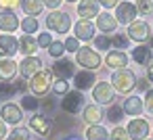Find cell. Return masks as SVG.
<instances>
[{"label": "cell", "instance_id": "6da1fadb", "mask_svg": "<svg viewBox=\"0 0 153 140\" xmlns=\"http://www.w3.org/2000/svg\"><path fill=\"white\" fill-rule=\"evenodd\" d=\"M53 84H55V73H53V69H40L38 73H34L32 77H30V90H32V94L34 96H46L51 90H53Z\"/></svg>", "mask_w": 153, "mask_h": 140}, {"label": "cell", "instance_id": "7a4b0ae2", "mask_svg": "<svg viewBox=\"0 0 153 140\" xmlns=\"http://www.w3.org/2000/svg\"><path fill=\"white\" fill-rule=\"evenodd\" d=\"M136 75H134V71H130V69H115L113 73H111V86H113V90L115 92H120V94H130L134 88H136Z\"/></svg>", "mask_w": 153, "mask_h": 140}, {"label": "cell", "instance_id": "3957f363", "mask_svg": "<svg viewBox=\"0 0 153 140\" xmlns=\"http://www.w3.org/2000/svg\"><path fill=\"white\" fill-rule=\"evenodd\" d=\"M74 25H71V17L67 15V13H63V11H51L48 15H46V29L48 32H53V34H69V29H71Z\"/></svg>", "mask_w": 153, "mask_h": 140}, {"label": "cell", "instance_id": "277c9868", "mask_svg": "<svg viewBox=\"0 0 153 140\" xmlns=\"http://www.w3.org/2000/svg\"><path fill=\"white\" fill-rule=\"evenodd\" d=\"M76 63L80 67L88 69V71H97V69H101L103 59H101V55H99L97 48H92V46H80V50L76 52Z\"/></svg>", "mask_w": 153, "mask_h": 140}, {"label": "cell", "instance_id": "5b68a950", "mask_svg": "<svg viewBox=\"0 0 153 140\" xmlns=\"http://www.w3.org/2000/svg\"><path fill=\"white\" fill-rule=\"evenodd\" d=\"M113 96H115V90H113L111 82L101 80L92 86V100L97 105H113Z\"/></svg>", "mask_w": 153, "mask_h": 140}, {"label": "cell", "instance_id": "8992f818", "mask_svg": "<svg viewBox=\"0 0 153 140\" xmlns=\"http://www.w3.org/2000/svg\"><path fill=\"white\" fill-rule=\"evenodd\" d=\"M126 36H128L130 40L138 42V44H145L147 40H151V25H149L147 21H143V19H136V21H132V23L128 25Z\"/></svg>", "mask_w": 153, "mask_h": 140}, {"label": "cell", "instance_id": "52a82bcc", "mask_svg": "<svg viewBox=\"0 0 153 140\" xmlns=\"http://www.w3.org/2000/svg\"><path fill=\"white\" fill-rule=\"evenodd\" d=\"M61 109L69 115H78L82 109H84V94L80 90H69L67 94H63V100H61Z\"/></svg>", "mask_w": 153, "mask_h": 140}, {"label": "cell", "instance_id": "ba28073f", "mask_svg": "<svg viewBox=\"0 0 153 140\" xmlns=\"http://www.w3.org/2000/svg\"><path fill=\"white\" fill-rule=\"evenodd\" d=\"M0 119H2L7 125H19L23 121V109L17 102H4L0 107Z\"/></svg>", "mask_w": 153, "mask_h": 140}, {"label": "cell", "instance_id": "9c48e42d", "mask_svg": "<svg viewBox=\"0 0 153 140\" xmlns=\"http://www.w3.org/2000/svg\"><path fill=\"white\" fill-rule=\"evenodd\" d=\"M27 127H30L34 134L42 136V138H48L51 132H53V121H51V117H46V115H42V113H34V115L30 117Z\"/></svg>", "mask_w": 153, "mask_h": 140}, {"label": "cell", "instance_id": "30bf717a", "mask_svg": "<svg viewBox=\"0 0 153 140\" xmlns=\"http://www.w3.org/2000/svg\"><path fill=\"white\" fill-rule=\"evenodd\" d=\"M113 17L117 19V23H122V25H130V23L136 21V17H138L136 4L130 2V0H124V2H120V4L115 7V15H113Z\"/></svg>", "mask_w": 153, "mask_h": 140}, {"label": "cell", "instance_id": "8fae6325", "mask_svg": "<svg viewBox=\"0 0 153 140\" xmlns=\"http://www.w3.org/2000/svg\"><path fill=\"white\" fill-rule=\"evenodd\" d=\"M126 130H128L130 140H145V138L149 136V132H151V125H149L147 119H143V117H134V119L128 121Z\"/></svg>", "mask_w": 153, "mask_h": 140}, {"label": "cell", "instance_id": "7c38bea8", "mask_svg": "<svg viewBox=\"0 0 153 140\" xmlns=\"http://www.w3.org/2000/svg\"><path fill=\"white\" fill-rule=\"evenodd\" d=\"M74 36L80 40V42H90L94 40L97 36V25L90 21V19H78L74 23Z\"/></svg>", "mask_w": 153, "mask_h": 140}, {"label": "cell", "instance_id": "4fadbf2b", "mask_svg": "<svg viewBox=\"0 0 153 140\" xmlns=\"http://www.w3.org/2000/svg\"><path fill=\"white\" fill-rule=\"evenodd\" d=\"M42 69V59L36 57V55H30V57H23V61L19 63V75L21 80H30L34 73H38Z\"/></svg>", "mask_w": 153, "mask_h": 140}, {"label": "cell", "instance_id": "5bb4252c", "mask_svg": "<svg viewBox=\"0 0 153 140\" xmlns=\"http://www.w3.org/2000/svg\"><path fill=\"white\" fill-rule=\"evenodd\" d=\"M19 52V40L13 34H0V59H13Z\"/></svg>", "mask_w": 153, "mask_h": 140}, {"label": "cell", "instance_id": "9a60e30c", "mask_svg": "<svg viewBox=\"0 0 153 140\" xmlns=\"http://www.w3.org/2000/svg\"><path fill=\"white\" fill-rule=\"evenodd\" d=\"M19 75V63L15 59H0V82H13Z\"/></svg>", "mask_w": 153, "mask_h": 140}, {"label": "cell", "instance_id": "2e32d148", "mask_svg": "<svg viewBox=\"0 0 153 140\" xmlns=\"http://www.w3.org/2000/svg\"><path fill=\"white\" fill-rule=\"evenodd\" d=\"M19 25H21V21L15 15V11H2L0 13V32L2 34H13V32L19 29Z\"/></svg>", "mask_w": 153, "mask_h": 140}, {"label": "cell", "instance_id": "e0dca14e", "mask_svg": "<svg viewBox=\"0 0 153 140\" xmlns=\"http://www.w3.org/2000/svg\"><path fill=\"white\" fill-rule=\"evenodd\" d=\"M99 9H101L99 0H80L76 4V11L80 15V19H97Z\"/></svg>", "mask_w": 153, "mask_h": 140}, {"label": "cell", "instance_id": "ac0fdd59", "mask_svg": "<svg viewBox=\"0 0 153 140\" xmlns=\"http://www.w3.org/2000/svg\"><path fill=\"white\" fill-rule=\"evenodd\" d=\"M117 25H120V23H117V19H115L111 13L105 11V13H99V15H97V29H99L101 34H107V36H109V34H115Z\"/></svg>", "mask_w": 153, "mask_h": 140}, {"label": "cell", "instance_id": "d6986e66", "mask_svg": "<svg viewBox=\"0 0 153 140\" xmlns=\"http://www.w3.org/2000/svg\"><path fill=\"white\" fill-rule=\"evenodd\" d=\"M130 57H132V61H134L136 65H140V67H147V65H151L153 50H151V46H147V44H136V46L132 48Z\"/></svg>", "mask_w": 153, "mask_h": 140}, {"label": "cell", "instance_id": "ffe728a7", "mask_svg": "<svg viewBox=\"0 0 153 140\" xmlns=\"http://www.w3.org/2000/svg\"><path fill=\"white\" fill-rule=\"evenodd\" d=\"M53 73H55V75H59V77H63V80L74 77V75H76L74 61H71V59H65V57L55 59V63H53Z\"/></svg>", "mask_w": 153, "mask_h": 140}, {"label": "cell", "instance_id": "44dd1931", "mask_svg": "<svg viewBox=\"0 0 153 140\" xmlns=\"http://www.w3.org/2000/svg\"><path fill=\"white\" fill-rule=\"evenodd\" d=\"M97 84V77H94V71H88V69H82L74 75V86L76 90L84 92V90H90L92 86Z\"/></svg>", "mask_w": 153, "mask_h": 140}, {"label": "cell", "instance_id": "7402d4cb", "mask_svg": "<svg viewBox=\"0 0 153 140\" xmlns=\"http://www.w3.org/2000/svg\"><path fill=\"white\" fill-rule=\"evenodd\" d=\"M105 65L111 69V71H115V69H124L126 65H128V55L124 52V50H109L107 52V57H105Z\"/></svg>", "mask_w": 153, "mask_h": 140}, {"label": "cell", "instance_id": "603a6c76", "mask_svg": "<svg viewBox=\"0 0 153 140\" xmlns=\"http://www.w3.org/2000/svg\"><path fill=\"white\" fill-rule=\"evenodd\" d=\"M122 109H124V113H126V115H130V117H136V115H140V113L145 111V102H143V98H140V96H134V94H130V96L124 100Z\"/></svg>", "mask_w": 153, "mask_h": 140}, {"label": "cell", "instance_id": "cb8c5ba5", "mask_svg": "<svg viewBox=\"0 0 153 140\" xmlns=\"http://www.w3.org/2000/svg\"><path fill=\"white\" fill-rule=\"evenodd\" d=\"M82 119H84L88 125L101 123V119H103V111H101V107H99L97 102H92V105H86V107L82 109Z\"/></svg>", "mask_w": 153, "mask_h": 140}, {"label": "cell", "instance_id": "d4e9b609", "mask_svg": "<svg viewBox=\"0 0 153 140\" xmlns=\"http://www.w3.org/2000/svg\"><path fill=\"white\" fill-rule=\"evenodd\" d=\"M38 48H40V46H38V40H36L32 34H23V36L19 38V52H21L23 57L36 55Z\"/></svg>", "mask_w": 153, "mask_h": 140}, {"label": "cell", "instance_id": "484cf974", "mask_svg": "<svg viewBox=\"0 0 153 140\" xmlns=\"http://www.w3.org/2000/svg\"><path fill=\"white\" fill-rule=\"evenodd\" d=\"M84 138H86V140H109V132H107V127H103L101 123H94V125H86Z\"/></svg>", "mask_w": 153, "mask_h": 140}, {"label": "cell", "instance_id": "4316f807", "mask_svg": "<svg viewBox=\"0 0 153 140\" xmlns=\"http://www.w3.org/2000/svg\"><path fill=\"white\" fill-rule=\"evenodd\" d=\"M21 11L25 13V17H38L44 11V2L42 0H21Z\"/></svg>", "mask_w": 153, "mask_h": 140}, {"label": "cell", "instance_id": "83f0119b", "mask_svg": "<svg viewBox=\"0 0 153 140\" xmlns=\"http://www.w3.org/2000/svg\"><path fill=\"white\" fill-rule=\"evenodd\" d=\"M19 105H21L23 111H27V113H36L38 107H40V100H38V96H34V94H23Z\"/></svg>", "mask_w": 153, "mask_h": 140}, {"label": "cell", "instance_id": "f1b7e54d", "mask_svg": "<svg viewBox=\"0 0 153 140\" xmlns=\"http://www.w3.org/2000/svg\"><path fill=\"white\" fill-rule=\"evenodd\" d=\"M21 32L23 34H38V29H40V21L36 19V17H23V21H21Z\"/></svg>", "mask_w": 153, "mask_h": 140}, {"label": "cell", "instance_id": "f546056e", "mask_svg": "<svg viewBox=\"0 0 153 140\" xmlns=\"http://www.w3.org/2000/svg\"><path fill=\"white\" fill-rule=\"evenodd\" d=\"M126 113H124V109L120 107V105H109V109H107V119L111 121V123H120L122 121V117H124Z\"/></svg>", "mask_w": 153, "mask_h": 140}, {"label": "cell", "instance_id": "4dcf8cb0", "mask_svg": "<svg viewBox=\"0 0 153 140\" xmlns=\"http://www.w3.org/2000/svg\"><path fill=\"white\" fill-rule=\"evenodd\" d=\"M4 140H30V127L15 125L13 132H9V136H7Z\"/></svg>", "mask_w": 153, "mask_h": 140}, {"label": "cell", "instance_id": "1f68e13d", "mask_svg": "<svg viewBox=\"0 0 153 140\" xmlns=\"http://www.w3.org/2000/svg\"><path fill=\"white\" fill-rule=\"evenodd\" d=\"M46 50H48V55H51L53 59H61V57L65 55V44H63V40H55Z\"/></svg>", "mask_w": 153, "mask_h": 140}, {"label": "cell", "instance_id": "d6a6232c", "mask_svg": "<svg viewBox=\"0 0 153 140\" xmlns=\"http://www.w3.org/2000/svg\"><path fill=\"white\" fill-rule=\"evenodd\" d=\"M53 94H57V96H63V94H67L69 92V82L67 80H63V77H57L55 80V84H53V90H51Z\"/></svg>", "mask_w": 153, "mask_h": 140}, {"label": "cell", "instance_id": "836d02e7", "mask_svg": "<svg viewBox=\"0 0 153 140\" xmlns=\"http://www.w3.org/2000/svg\"><path fill=\"white\" fill-rule=\"evenodd\" d=\"M94 48L97 50H109L111 48V38L107 36V34H99V36H94Z\"/></svg>", "mask_w": 153, "mask_h": 140}, {"label": "cell", "instance_id": "e575fe53", "mask_svg": "<svg viewBox=\"0 0 153 140\" xmlns=\"http://www.w3.org/2000/svg\"><path fill=\"white\" fill-rule=\"evenodd\" d=\"M128 44H130V38H128L126 34H115V36L111 38V46H115L117 50H126Z\"/></svg>", "mask_w": 153, "mask_h": 140}, {"label": "cell", "instance_id": "d590c367", "mask_svg": "<svg viewBox=\"0 0 153 140\" xmlns=\"http://www.w3.org/2000/svg\"><path fill=\"white\" fill-rule=\"evenodd\" d=\"M136 11H138V15H143V17L151 15V13H153V0H136Z\"/></svg>", "mask_w": 153, "mask_h": 140}, {"label": "cell", "instance_id": "8d00e7d4", "mask_svg": "<svg viewBox=\"0 0 153 140\" xmlns=\"http://www.w3.org/2000/svg\"><path fill=\"white\" fill-rule=\"evenodd\" d=\"M63 44H65V52L76 55V52L80 50V40H78L76 36H67V38L63 40Z\"/></svg>", "mask_w": 153, "mask_h": 140}, {"label": "cell", "instance_id": "74e56055", "mask_svg": "<svg viewBox=\"0 0 153 140\" xmlns=\"http://www.w3.org/2000/svg\"><path fill=\"white\" fill-rule=\"evenodd\" d=\"M109 140H130L128 130H126V127H122V125H115V127L109 132Z\"/></svg>", "mask_w": 153, "mask_h": 140}, {"label": "cell", "instance_id": "f35d334b", "mask_svg": "<svg viewBox=\"0 0 153 140\" xmlns=\"http://www.w3.org/2000/svg\"><path fill=\"white\" fill-rule=\"evenodd\" d=\"M17 92V86L9 84V82H0V98H11Z\"/></svg>", "mask_w": 153, "mask_h": 140}, {"label": "cell", "instance_id": "ab89813d", "mask_svg": "<svg viewBox=\"0 0 153 140\" xmlns=\"http://www.w3.org/2000/svg\"><path fill=\"white\" fill-rule=\"evenodd\" d=\"M36 40H38V46H40V48H48V46L55 42V38H53L51 32H42V34H38Z\"/></svg>", "mask_w": 153, "mask_h": 140}, {"label": "cell", "instance_id": "60d3db41", "mask_svg": "<svg viewBox=\"0 0 153 140\" xmlns=\"http://www.w3.org/2000/svg\"><path fill=\"white\" fill-rule=\"evenodd\" d=\"M143 102H145V111L153 115V88H149L143 96Z\"/></svg>", "mask_w": 153, "mask_h": 140}, {"label": "cell", "instance_id": "b9f144b4", "mask_svg": "<svg viewBox=\"0 0 153 140\" xmlns=\"http://www.w3.org/2000/svg\"><path fill=\"white\" fill-rule=\"evenodd\" d=\"M21 7V0H0V11H15Z\"/></svg>", "mask_w": 153, "mask_h": 140}, {"label": "cell", "instance_id": "7bdbcfd3", "mask_svg": "<svg viewBox=\"0 0 153 140\" xmlns=\"http://www.w3.org/2000/svg\"><path fill=\"white\" fill-rule=\"evenodd\" d=\"M42 2H44V7H46V9H51V11H57V9L63 4V0H42Z\"/></svg>", "mask_w": 153, "mask_h": 140}, {"label": "cell", "instance_id": "ee69618b", "mask_svg": "<svg viewBox=\"0 0 153 140\" xmlns=\"http://www.w3.org/2000/svg\"><path fill=\"white\" fill-rule=\"evenodd\" d=\"M99 4H101L103 9L109 11V9H115V7L120 4V0H99Z\"/></svg>", "mask_w": 153, "mask_h": 140}, {"label": "cell", "instance_id": "f6af8a7d", "mask_svg": "<svg viewBox=\"0 0 153 140\" xmlns=\"http://www.w3.org/2000/svg\"><path fill=\"white\" fill-rule=\"evenodd\" d=\"M7 136H9V127H7V123L2 119H0V140H4Z\"/></svg>", "mask_w": 153, "mask_h": 140}, {"label": "cell", "instance_id": "bcb514c9", "mask_svg": "<svg viewBox=\"0 0 153 140\" xmlns=\"http://www.w3.org/2000/svg\"><path fill=\"white\" fill-rule=\"evenodd\" d=\"M147 82H149V80H138V82H136V88L143 90V92H147V90H149V84H147Z\"/></svg>", "mask_w": 153, "mask_h": 140}, {"label": "cell", "instance_id": "7dc6e473", "mask_svg": "<svg viewBox=\"0 0 153 140\" xmlns=\"http://www.w3.org/2000/svg\"><path fill=\"white\" fill-rule=\"evenodd\" d=\"M147 80H149V82L153 84V61H151V65L147 67Z\"/></svg>", "mask_w": 153, "mask_h": 140}, {"label": "cell", "instance_id": "c3c4849f", "mask_svg": "<svg viewBox=\"0 0 153 140\" xmlns=\"http://www.w3.org/2000/svg\"><path fill=\"white\" fill-rule=\"evenodd\" d=\"M63 2H69V4H78L80 0H63Z\"/></svg>", "mask_w": 153, "mask_h": 140}, {"label": "cell", "instance_id": "681fc988", "mask_svg": "<svg viewBox=\"0 0 153 140\" xmlns=\"http://www.w3.org/2000/svg\"><path fill=\"white\" fill-rule=\"evenodd\" d=\"M65 140H80V138H74V136H71V138H65Z\"/></svg>", "mask_w": 153, "mask_h": 140}, {"label": "cell", "instance_id": "f907efd6", "mask_svg": "<svg viewBox=\"0 0 153 140\" xmlns=\"http://www.w3.org/2000/svg\"><path fill=\"white\" fill-rule=\"evenodd\" d=\"M151 48H153V38H151Z\"/></svg>", "mask_w": 153, "mask_h": 140}, {"label": "cell", "instance_id": "816d5d0a", "mask_svg": "<svg viewBox=\"0 0 153 140\" xmlns=\"http://www.w3.org/2000/svg\"><path fill=\"white\" fill-rule=\"evenodd\" d=\"M145 140H153V138H149V136H147V138H145Z\"/></svg>", "mask_w": 153, "mask_h": 140}]
</instances>
